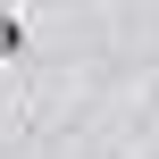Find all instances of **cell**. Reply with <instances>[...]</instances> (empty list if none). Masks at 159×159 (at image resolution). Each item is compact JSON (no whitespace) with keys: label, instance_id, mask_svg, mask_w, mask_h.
<instances>
[{"label":"cell","instance_id":"cell-1","mask_svg":"<svg viewBox=\"0 0 159 159\" xmlns=\"http://www.w3.org/2000/svg\"><path fill=\"white\" fill-rule=\"evenodd\" d=\"M8 59H25V17H17V8H0V67H8Z\"/></svg>","mask_w":159,"mask_h":159}]
</instances>
